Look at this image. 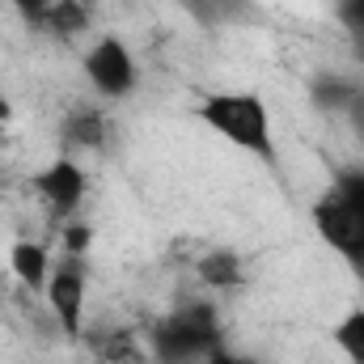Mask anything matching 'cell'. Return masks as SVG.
Returning <instances> with one entry per match:
<instances>
[{"label": "cell", "mask_w": 364, "mask_h": 364, "mask_svg": "<svg viewBox=\"0 0 364 364\" xmlns=\"http://www.w3.org/2000/svg\"><path fill=\"white\" fill-rule=\"evenodd\" d=\"M212 352H220V314L212 305H182L149 331V360L157 364H208Z\"/></svg>", "instance_id": "1"}, {"label": "cell", "mask_w": 364, "mask_h": 364, "mask_svg": "<svg viewBox=\"0 0 364 364\" xmlns=\"http://www.w3.org/2000/svg\"><path fill=\"white\" fill-rule=\"evenodd\" d=\"M216 136H225L229 144L275 161V144H272V110L259 93H208L195 110Z\"/></svg>", "instance_id": "2"}, {"label": "cell", "mask_w": 364, "mask_h": 364, "mask_svg": "<svg viewBox=\"0 0 364 364\" xmlns=\"http://www.w3.org/2000/svg\"><path fill=\"white\" fill-rule=\"evenodd\" d=\"M314 229L318 237L364 279V208H356L352 199L326 191L314 203Z\"/></svg>", "instance_id": "3"}, {"label": "cell", "mask_w": 364, "mask_h": 364, "mask_svg": "<svg viewBox=\"0 0 364 364\" xmlns=\"http://www.w3.org/2000/svg\"><path fill=\"white\" fill-rule=\"evenodd\" d=\"M85 288H90V275H85V259H77V255H64L51 267V279L43 288L47 309L55 314V322L68 339L85 335Z\"/></svg>", "instance_id": "4"}, {"label": "cell", "mask_w": 364, "mask_h": 364, "mask_svg": "<svg viewBox=\"0 0 364 364\" xmlns=\"http://www.w3.org/2000/svg\"><path fill=\"white\" fill-rule=\"evenodd\" d=\"M85 77H90V85L102 97H110V102H119V97H127V93L136 90V60H132V51H127V43H119V38H97L90 51H85Z\"/></svg>", "instance_id": "5"}, {"label": "cell", "mask_w": 364, "mask_h": 364, "mask_svg": "<svg viewBox=\"0 0 364 364\" xmlns=\"http://www.w3.org/2000/svg\"><path fill=\"white\" fill-rule=\"evenodd\" d=\"M34 191H38V199L47 203V212L55 220H68L81 208V199L90 191V178H85V170L73 157H55L47 170L34 174Z\"/></svg>", "instance_id": "6"}, {"label": "cell", "mask_w": 364, "mask_h": 364, "mask_svg": "<svg viewBox=\"0 0 364 364\" xmlns=\"http://www.w3.org/2000/svg\"><path fill=\"white\" fill-rule=\"evenodd\" d=\"M9 267H13V275H17L30 292H43L47 279H51V250H47L43 242L21 237V242H13V250H9Z\"/></svg>", "instance_id": "7"}, {"label": "cell", "mask_w": 364, "mask_h": 364, "mask_svg": "<svg viewBox=\"0 0 364 364\" xmlns=\"http://www.w3.org/2000/svg\"><path fill=\"white\" fill-rule=\"evenodd\" d=\"M106 136H110V123H106V114L93 110V106L73 110V114L64 119V127H60V140H64L68 153H73V149H102Z\"/></svg>", "instance_id": "8"}, {"label": "cell", "mask_w": 364, "mask_h": 364, "mask_svg": "<svg viewBox=\"0 0 364 364\" xmlns=\"http://www.w3.org/2000/svg\"><path fill=\"white\" fill-rule=\"evenodd\" d=\"M242 272H246V263H242L237 250H208V255L195 263L199 284H208V288H216V292L242 288Z\"/></svg>", "instance_id": "9"}, {"label": "cell", "mask_w": 364, "mask_h": 364, "mask_svg": "<svg viewBox=\"0 0 364 364\" xmlns=\"http://www.w3.org/2000/svg\"><path fill=\"white\" fill-rule=\"evenodd\" d=\"M34 26L47 30V34H55V38H77V34L90 26V9H85L81 0H55L51 9H43V13L34 17Z\"/></svg>", "instance_id": "10"}, {"label": "cell", "mask_w": 364, "mask_h": 364, "mask_svg": "<svg viewBox=\"0 0 364 364\" xmlns=\"http://www.w3.org/2000/svg\"><path fill=\"white\" fill-rule=\"evenodd\" d=\"M93 343V356L102 364H144L149 360V352L136 343V335H127V331H106V335H90Z\"/></svg>", "instance_id": "11"}, {"label": "cell", "mask_w": 364, "mask_h": 364, "mask_svg": "<svg viewBox=\"0 0 364 364\" xmlns=\"http://www.w3.org/2000/svg\"><path fill=\"white\" fill-rule=\"evenodd\" d=\"M335 335V348L348 356L352 364H364V309H352L339 318V326L331 331Z\"/></svg>", "instance_id": "12"}, {"label": "cell", "mask_w": 364, "mask_h": 364, "mask_svg": "<svg viewBox=\"0 0 364 364\" xmlns=\"http://www.w3.org/2000/svg\"><path fill=\"white\" fill-rule=\"evenodd\" d=\"M335 17L348 30V38L356 43V51L364 55V0H339L335 4Z\"/></svg>", "instance_id": "13"}, {"label": "cell", "mask_w": 364, "mask_h": 364, "mask_svg": "<svg viewBox=\"0 0 364 364\" xmlns=\"http://www.w3.org/2000/svg\"><path fill=\"white\" fill-rule=\"evenodd\" d=\"M90 246H93V229L90 225H81V220H68V225H64V255L85 259Z\"/></svg>", "instance_id": "14"}, {"label": "cell", "mask_w": 364, "mask_h": 364, "mask_svg": "<svg viewBox=\"0 0 364 364\" xmlns=\"http://www.w3.org/2000/svg\"><path fill=\"white\" fill-rule=\"evenodd\" d=\"M4 4H13V9H17V13L26 17V21H34V17H38L43 9H51L55 0H4Z\"/></svg>", "instance_id": "15"}, {"label": "cell", "mask_w": 364, "mask_h": 364, "mask_svg": "<svg viewBox=\"0 0 364 364\" xmlns=\"http://www.w3.org/2000/svg\"><path fill=\"white\" fill-rule=\"evenodd\" d=\"M208 364H259V360H250V356H237V352H225V348H220V352H212V360Z\"/></svg>", "instance_id": "16"}, {"label": "cell", "mask_w": 364, "mask_h": 364, "mask_svg": "<svg viewBox=\"0 0 364 364\" xmlns=\"http://www.w3.org/2000/svg\"><path fill=\"white\" fill-rule=\"evenodd\" d=\"M9 114H13V106H9V102H0V123H4Z\"/></svg>", "instance_id": "17"}, {"label": "cell", "mask_w": 364, "mask_h": 364, "mask_svg": "<svg viewBox=\"0 0 364 364\" xmlns=\"http://www.w3.org/2000/svg\"><path fill=\"white\" fill-rule=\"evenodd\" d=\"M0 296H4V263H0Z\"/></svg>", "instance_id": "18"}]
</instances>
